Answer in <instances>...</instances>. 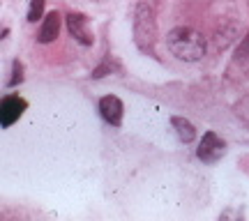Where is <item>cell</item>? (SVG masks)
Instances as JSON below:
<instances>
[{
    "label": "cell",
    "mask_w": 249,
    "mask_h": 221,
    "mask_svg": "<svg viewBox=\"0 0 249 221\" xmlns=\"http://www.w3.org/2000/svg\"><path fill=\"white\" fill-rule=\"evenodd\" d=\"M166 49L178 60L196 62L208 51V39L203 37L201 30H196L192 26H176L171 28L169 35H166Z\"/></svg>",
    "instance_id": "obj_1"
},
{
    "label": "cell",
    "mask_w": 249,
    "mask_h": 221,
    "mask_svg": "<svg viewBox=\"0 0 249 221\" xmlns=\"http://www.w3.org/2000/svg\"><path fill=\"white\" fill-rule=\"evenodd\" d=\"M224 152H226V143L214 132H205L203 141H201L198 150H196V157L203 164H214V161H219L224 157Z\"/></svg>",
    "instance_id": "obj_2"
},
{
    "label": "cell",
    "mask_w": 249,
    "mask_h": 221,
    "mask_svg": "<svg viewBox=\"0 0 249 221\" xmlns=\"http://www.w3.org/2000/svg\"><path fill=\"white\" fill-rule=\"evenodd\" d=\"M26 108H28V102L23 97H18V95H7V97L2 99V104H0V122H2V127L9 129V127L23 115Z\"/></svg>",
    "instance_id": "obj_3"
},
{
    "label": "cell",
    "mask_w": 249,
    "mask_h": 221,
    "mask_svg": "<svg viewBox=\"0 0 249 221\" xmlns=\"http://www.w3.org/2000/svg\"><path fill=\"white\" fill-rule=\"evenodd\" d=\"M67 30H70V35L79 42L81 46H92V35H90L88 30V18L83 17V14H67Z\"/></svg>",
    "instance_id": "obj_4"
},
{
    "label": "cell",
    "mask_w": 249,
    "mask_h": 221,
    "mask_svg": "<svg viewBox=\"0 0 249 221\" xmlns=\"http://www.w3.org/2000/svg\"><path fill=\"white\" fill-rule=\"evenodd\" d=\"M123 102L116 97V95H107V97L99 99V113H102V118L107 120L108 124H113V127H120V122H123Z\"/></svg>",
    "instance_id": "obj_5"
},
{
    "label": "cell",
    "mask_w": 249,
    "mask_h": 221,
    "mask_svg": "<svg viewBox=\"0 0 249 221\" xmlns=\"http://www.w3.org/2000/svg\"><path fill=\"white\" fill-rule=\"evenodd\" d=\"M60 14L58 12H51V14H46L44 23H42V28H39V35H37V39L42 42V44H49V42H53L55 37H58V33H60Z\"/></svg>",
    "instance_id": "obj_6"
},
{
    "label": "cell",
    "mask_w": 249,
    "mask_h": 221,
    "mask_svg": "<svg viewBox=\"0 0 249 221\" xmlns=\"http://www.w3.org/2000/svg\"><path fill=\"white\" fill-rule=\"evenodd\" d=\"M171 124H173V129H176V134H178V138L182 143H192L196 138V129L189 120H185V118H171Z\"/></svg>",
    "instance_id": "obj_7"
},
{
    "label": "cell",
    "mask_w": 249,
    "mask_h": 221,
    "mask_svg": "<svg viewBox=\"0 0 249 221\" xmlns=\"http://www.w3.org/2000/svg\"><path fill=\"white\" fill-rule=\"evenodd\" d=\"M44 2L46 0H33V2H30V9H28V21H30V23H35L37 18H42Z\"/></svg>",
    "instance_id": "obj_8"
},
{
    "label": "cell",
    "mask_w": 249,
    "mask_h": 221,
    "mask_svg": "<svg viewBox=\"0 0 249 221\" xmlns=\"http://www.w3.org/2000/svg\"><path fill=\"white\" fill-rule=\"evenodd\" d=\"M21 81H23V65H21V62H14V67H12V79L7 81V85L9 88H14V85H17V83H21Z\"/></svg>",
    "instance_id": "obj_9"
}]
</instances>
